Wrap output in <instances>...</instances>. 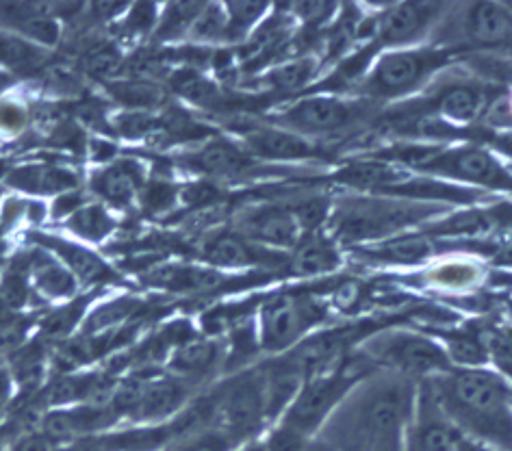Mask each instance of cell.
Masks as SVG:
<instances>
[{
  "mask_svg": "<svg viewBox=\"0 0 512 451\" xmlns=\"http://www.w3.org/2000/svg\"><path fill=\"white\" fill-rule=\"evenodd\" d=\"M419 386L460 434L493 451H512V389L499 373L452 367Z\"/></svg>",
  "mask_w": 512,
  "mask_h": 451,
  "instance_id": "6da1fadb",
  "label": "cell"
},
{
  "mask_svg": "<svg viewBox=\"0 0 512 451\" xmlns=\"http://www.w3.org/2000/svg\"><path fill=\"white\" fill-rule=\"evenodd\" d=\"M417 399V382L382 371L371 373L354 386V391L330 417L326 428L332 434L322 441L339 451H369L382 441L402 438L415 419Z\"/></svg>",
  "mask_w": 512,
  "mask_h": 451,
  "instance_id": "7a4b0ae2",
  "label": "cell"
},
{
  "mask_svg": "<svg viewBox=\"0 0 512 451\" xmlns=\"http://www.w3.org/2000/svg\"><path fill=\"white\" fill-rule=\"evenodd\" d=\"M447 206L356 193L332 202L328 233L345 246H376L393 237L411 233L413 228L430 224L434 217L445 215Z\"/></svg>",
  "mask_w": 512,
  "mask_h": 451,
  "instance_id": "3957f363",
  "label": "cell"
},
{
  "mask_svg": "<svg viewBox=\"0 0 512 451\" xmlns=\"http://www.w3.org/2000/svg\"><path fill=\"white\" fill-rule=\"evenodd\" d=\"M430 44L456 55L476 53L491 59H512V3L478 0L450 5Z\"/></svg>",
  "mask_w": 512,
  "mask_h": 451,
  "instance_id": "277c9868",
  "label": "cell"
},
{
  "mask_svg": "<svg viewBox=\"0 0 512 451\" xmlns=\"http://www.w3.org/2000/svg\"><path fill=\"white\" fill-rule=\"evenodd\" d=\"M456 53L434 44L382 50L371 61L358 96L376 105L413 96L456 61Z\"/></svg>",
  "mask_w": 512,
  "mask_h": 451,
  "instance_id": "5b68a950",
  "label": "cell"
},
{
  "mask_svg": "<svg viewBox=\"0 0 512 451\" xmlns=\"http://www.w3.org/2000/svg\"><path fill=\"white\" fill-rule=\"evenodd\" d=\"M358 354L374 371L391 373V376H400L417 384L443 376L445 371L452 369L441 341L413 330L374 334L363 343Z\"/></svg>",
  "mask_w": 512,
  "mask_h": 451,
  "instance_id": "8992f818",
  "label": "cell"
},
{
  "mask_svg": "<svg viewBox=\"0 0 512 451\" xmlns=\"http://www.w3.org/2000/svg\"><path fill=\"white\" fill-rule=\"evenodd\" d=\"M374 115L376 102L367 98L319 92L293 100L278 111L274 122L319 144L324 139L356 131Z\"/></svg>",
  "mask_w": 512,
  "mask_h": 451,
  "instance_id": "52a82bcc",
  "label": "cell"
},
{
  "mask_svg": "<svg viewBox=\"0 0 512 451\" xmlns=\"http://www.w3.org/2000/svg\"><path fill=\"white\" fill-rule=\"evenodd\" d=\"M324 319V311L306 295H272L259 311L256 332H259L261 352L287 354Z\"/></svg>",
  "mask_w": 512,
  "mask_h": 451,
  "instance_id": "ba28073f",
  "label": "cell"
},
{
  "mask_svg": "<svg viewBox=\"0 0 512 451\" xmlns=\"http://www.w3.org/2000/svg\"><path fill=\"white\" fill-rule=\"evenodd\" d=\"M447 7H450L447 3H430V0L387 5L374 16L371 44L378 48V53L430 44Z\"/></svg>",
  "mask_w": 512,
  "mask_h": 451,
  "instance_id": "9c48e42d",
  "label": "cell"
},
{
  "mask_svg": "<svg viewBox=\"0 0 512 451\" xmlns=\"http://www.w3.org/2000/svg\"><path fill=\"white\" fill-rule=\"evenodd\" d=\"M83 3H29L0 0V31L24 37L37 46L53 50L59 46L63 24L85 16Z\"/></svg>",
  "mask_w": 512,
  "mask_h": 451,
  "instance_id": "30bf717a",
  "label": "cell"
},
{
  "mask_svg": "<svg viewBox=\"0 0 512 451\" xmlns=\"http://www.w3.org/2000/svg\"><path fill=\"white\" fill-rule=\"evenodd\" d=\"M235 233L265 250L291 252L304 237L300 219L291 202H265L246 206L235 217Z\"/></svg>",
  "mask_w": 512,
  "mask_h": 451,
  "instance_id": "8fae6325",
  "label": "cell"
},
{
  "mask_svg": "<svg viewBox=\"0 0 512 451\" xmlns=\"http://www.w3.org/2000/svg\"><path fill=\"white\" fill-rule=\"evenodd\" d=\"M24 239L31 246L44 248L46 252L53 254L81 287L107 289L111 282H118V274L113 272V267L94 248L85 246L81 241H74L72 237H63L57 233H46L42 228H31L24 235Z\"/></svg>",
  "mask_w": 512,
  "mask_h": 451,
  "instance_id": "7c38bea8",
  "label": "cell"
},
{
  "mask_svg": "<svg viewBox=\"0 0 512 451\" xmlns=\"http://www.w3.org/2000/svg\"><path fill=\"white\" fill-rule=\"evenodd\" d=\"M118 423H122V419L109 404H76L46 410L37 423V430L59 445H72L111 432L118 428Z\"/></svg>",
  "mask_w": 512,
  "mask_h": 451,
  "instance_id": "4fadbf2b",
  "label": "cell"
},
{
  "mask_svg": "<svg viewBox=\"0 0 512 451\" xmlns=\"http://www.w3.org/2000/svg\"><path fill=\"white\" fill-rule=\"evenodd\" d=\"M239 141L263 165L304 163L309 159H317L319 152H322V146L317 141L293 133L285 126H278L276 122L246 126L243 131H239Z\"/></svg>",
  "mask_w": 512,
  "mask_h": 451,
  "instance_id": "5bb4252c",
  "label": "cell"
},
{
  "mask_svg": "<svg viewBox=\"0 0 512 451\" xmlns=\"http://www.w3.org/2000/svg\"><path fill=\"white\" fill-rule=\"evenodd\" d=\"M499 96L493 85L471 79H454L437 89L430 100V115L456 128L478 124L486 118L493 100Z\"/></svg>",
  "mask_w": 512,
  "mask_h": 451,
  "instance_id": "9a60e30c",
  "label": "cell"
},
{
  "mask_svg": "<svg viewBox=\"0 0 512 451\" xmlns=\"http://www.w3.org/2000/svg\"><path fill=\"white\" fill-rule=\"evenodd\" d=\"M144 185L146 172L137 159H111L89 174L87 193L109 211H128L139 204Z\"/></svg>",
  "mask_w": 512,
  "mask_h": 451,
  "instance_id": "2e32d148",
  "label": "cell"
},
{
  "mask_svg": "<svg viewBox=\"0 0 512 451\" xmlns=\"http://www.w3.org/2000/svg\"><path fill=\"white\" fill-rule=\"evenodd\" d=\"M187 170L211 180H235L254 174L263 165L241 146L239 139L215 137L191 150L181 159Z\"/></svg>",
  "mask_w": 512,
  "mask_h": 451,
  "instance_id": "e0dca14e",
  "label": "cell"
},
{
  "mask_svg": "<svg viewBox=\"0 0 512 451\" xmlns=\"http://www.w3.org/2000/svg\"><path fill=\"white\" fill-rule=\"evenodd\" d=\"M198 259L207 267L224 272V269H250L256 265H274L278 261V252L256 246V243L235 233L233 228H228L213 230V233L200 239Z\"/></svg>",
  "mask_w": 512,
  "mask_h": 451,
  "instance_id": "ac0fdd59",
  "label": "cell"
},
{
  "mask_svg": "<svg viewBox=\"0 0 512 451\" xmlns=\"http://www.w3.org/2000/svg\"><path fill=\"white\" fill-rule=\"evenodd\" d=\"M3 185L18 196L37 198H57L63 193L81 189V176L76 170L61 163H24L18 167H9Z\"/></svg>",
  "mask_w": 512,
  "mask_h": 451,
  "instance_id": "d6986e66",
  "label": "cell"
},
{
  "mask_svg": "<svg viewBox=\"0 0 512 451\" xmlns=\"http://www.w3.org/2000/svg\"><path fill=\"white\" fill-rule=\"evenodd\" d=\"M24 263H27V274L35 298L44 304H61L72 300L81 291V285L76 278L63 267L53 254L44 248L31 246L22 252Z\"/></svg>",
  "mask_w": 512,
  "mask_h": 451,
  "instance_id": "ffe728a7",
  "label": "cell"
},
{
  "mask_svg": "<svg viewBox=\"0 0 512 451\" xmlns=\"http://www.w3.org/2000/svg\"><path fill=\"white\" fill-rule=\"evenodd\" d=\"M226 347L211 337L196 339L181 343L176 350L168 356V373L174 378H181L183 382L196 386L204 380L213 378L217 369L224 367Z\"/></svg>",
  "mask_w": 512,
  "mask_h": 451,
  "instance_id": "44dd1931",
  "label": "cell"
},
{
  "mask_svg": "<svg viewBox=\"0 0 512 451\" xmlns=\"http://www.w3.org/2000/svg\"><path fill=\"white\" fill-rule=\"evenodd\" d=\"M144 282L148 287L165 293L198 295L220 291L226 285V278L222 276V272H217V269H211L207 265L168 263L150 269L144 276Z\"/></svg>",
  "mask_w": 512,
  "mask_h": 451,
  "instance_id": "7402d4cb",
  "label": "cell"
},
{
  "mask_svg": "<svg viewBox=\"0 0 512 451\" xmlns=\"http://www.w3.org/2000/svg\"><path fill=\"white\" fill-rule=\"evenodd\" d=\"M287 265L293 276H328L332 272H337L341 265L339 243L330 237V233H324V230L304 235L289 252Z\"/></svg>",
  "mask_w": 512,
  "mask_h": 451,
  "instance_id": "603a6c76",
  "label": "cell"
},
{
  "mask_svg": "<svg viewBox=\"0 0 512 451\" xmlns=\"http://www.w3.org/2000/svg\"><path fill=\"white\" fill-rule=\"evenodd\" d=\"M102 293H107V289H89L87 293H76L68 302L55 304V308L37 319V337L53 345L72 339V332L81 330L89 308L100 300Z\"/></svg>",
  "mask_w": 512,
  "mask_h": 451,
  "instance_id": "cb8c5ba5",
  "label": "cell"
},
{
  "mask_svg": "<svg viewBox=\"0 0 512 451\" xmlns=\"http://www.w3.org/2000/svg\"><path fill=\"white\" fill-rule=\"evenodd\" d=\"M484 280V267L473 256H450V259H434L424 282L428 287L443 293H465L480 287Z\"/></svg>",
  "mask_w": 512,
  "mask_h": 451,
  "instance_id": "d4e9b609",
  "label": "cell"
},
{
  "mask_svg": "<svg viewBox=\"0 0 512 451\" xmlns=\"http://www.w3.org/2000/svg\"><path fill=\"white\" fill-rule=\"evenodd\" d=\"M50 50L37 46L24 37L0 31V70L14 79H31L48 70Z\"/></svg>",
  "mask_w": 512,
  "mask_h": 451,
  "instance_id": "484cf974",
  "label": "cell"
},
{
  "mask_svg": "<svg viewBox=\"0 0 512 451\" xmlns=\"http://www.w3.org/2000/svg\"><path fill=\"white\" fill-rule=\"evenodd\" d=\"M61 226L74 241L96 248L102 246L118 230V219L113 217V211H109L105 204L89 198Z\"/></svg>",
  "mask_w": 512,
  "mask_h": 451,
  "instance_id": "4316f807",
  "label": "cell"
},
{
  "mask_svg": "<svg viewBox=\"0 0 512 451\" xmlns=\"http://www.w3.org/2000/svg\"><path fill=\"white\" fill-rule=\"evenodd\" d=\"M367 256L380 263H395V265H424L430 263L437 254V241L430 239L428 233L413 235L406 233L400 237L387 239L376 246L363 248Z\"/></svg>",
  "mask_w": 512,
  "mask_h": 451,
  "instance_id": "83f0119b",
  "label": "cell"
},
{
  "mask_svg": "<svg viewBox=\"0 0 512 451\" xmlns=\"http://www.w3.org/2000/svg\"><path fill=\"white\" fill-rule=\"evenodd\" d=\"M9 371L14 384H18L22 393L40 391L44 382V373L48 367V343L40 337L27 341L16 352L9 354Z\"/></svg>",
  "mask_w": 512,
  "mask_h": 451,
  "instance_id": "f1b7e54d",
  "label": "cell"
},
{
  "mask_svg": "<svg viewBox=\"0 0 512 451\" xmlns=\"http://www.w3.org/2000/svg\"><path fill=\"white\" fill-rule=\"evenodd\" d=\"M441 345L447 354V360H450V365L456 369L489 367V337H484L478 330L460 328L454 332H447Z\"/></svg>",
  "mask_w": 512,
  "mask_h": 451,
  "instance_id": "f546056e",
  "label": "cell"
},
{
  "mask_svg": "<svg viewBox=\"0 0 512 451\" xmlns=\"http://www.w3.org/2000/svg\"><path fill=\"white\" fill-rule=\"evenodd\" d=\"M322 61L317 57H298L278 63L263 76L267 89H274L278 94H296L317 81Z\"/></svg>",
  "mask_w": 512,
  "mask_h": 451,
  "instance_id": "4dcf8cb0",
  "label": "cell"
},
{
  "mask_svg": "<svg viewBox=\"0 0 512 451\" xmlns=\"http://www.w3.org/2000/svg\"><path fill=\"white\" fill-rule=\"evenodd\" d=\"M202 3H170L163 5L159 11L157 29L152 33V40L157 44H178L187 42V35L194 27Z\"/></svg>",
  "mask_w": 512,
  "mask_h": 451,
  "instance_id": "1f68e13d",
  "label": "cell"
},
{
  "mask_svg": "<svg viewBox=\"0 0 512 451\" xmlns=\"http://www.w3.org/2000/svg\"><path fill=\"white\" fill-rule=\"evenodd\" d=\"M189 44L220 46L228 44V16L220 3H202L198 16L187 35Z\"/></svg>",
  "mask_w": 512,
  "mask_h": 451,
  "instance_id": "d6a6232c",
  "label": "cell"
},
{
  "mask_svg": "<svg viewBox=\"0 0 512 451\" xmlns=\"http://www.w3.org/2000/svg\"><path fill=\"white\" fill-rule=\"evenodd\" d=\"M224 7L228 16V44L246 42L270 14L267 3H246V0H241V3H226Z\"/></svg>",
  "mask_w": 512,
  "mask_h": 451,
  "instance_id": "836d02e7",
  "label": "cell"
},
{
  "mask_svg": "<svg viewBox=\"0 0 512 451\" xmlns=\"http://www.w3.org/2000/svg\"><path fill=\"white\" fill-rule=\"evenodd\" d=\"M113 98L120 102L122 107L133 111H144L161 107L163 92L161 87L146 83V81H122V83H109Z\"/></svg>",
  "mask_w": 512,
  "mask_h": 451,
  "instance_id": "e575fe53",
  "label": "cell"
},
{
  "mask_svg": "<svg viewBox=\"0 0 512 451\" xmlns=\"http://www.w3.org/2000/svg\"><path fill=\"white\" fill-rule=\"evenodd\" d=\"M159 5H128L122 18L115 22L120 37L124 40H139L155 33L159 22Z\"/></svg>",
  "mask_w": 512,
  "mask_h": 451,
  "instance_id": "d590c367",
  "label": "cell"
},
{
  "mask_svg": "<svg viewBox=\"0 0 512 451\" xmlns=\"http://www.w3.org/2000/svg\"><path fill=\"white\" fill-rule=\"evenodd\" d=\"M33 122V111L27 100H22L14 92L0 98V137L16 139Z\"/></svg>",
  "mask_w": 512,
  "mask_h": 451,
  "instance_id": "8d00e7d4",
  "label": "cell"
},
{
  "mask_svg": "<svg viewBox=\"0 0 512 451\" xmlns=\"http://www.w3.org/2000/svg\"><path fill=\"white\" fill-rule=\"evenodd\" d=\"M235 447L239 445L228 434L209 428L181 438L165 451H233Z\"/></svg>",
  "mask_w": 512,
  "mask_h": 451,
  "instance_id": "74e56055",
  "label": "cell"
},
{
  "mask_svg": "<svg viewBox=\"0 0 512 451\" xmlns=\"http://www.w3.org/2000/svg\"><path fill=\"white\" fill-rule=\"evenodd\" d=\"M85 70L92 72L96 76H109L113 70H118L120 66V50L113 44H100L92 46L85 50Z\"/></svg>",
  "mask_w": 512,
  "mask_h": 451,
  "instance_id": "f35d334b",
  "label": "cell"
},
{
  "mask_svg": "<svg viewBox=\"0 0 512 451\" xmlns=\"http://www.w3.org/2000/svg\"><path fill=\"white\" fill-rule=\"evenodd\" d=\"M14 378H11L9 367L0 360V408H5L11 402V395H14Z\"/></svg>",
  "mask_w": 512,
  "mask_h": 451,
  "instance_id": "ab89813d",
  "label": "cell"
},
{
  "mask_svg": "<svg viewBox=\"0 0 512 451\" xmlns=\"http://www.w3.org/2000/svg\"><path fill=\"white\" fill-rule=\"evenodd\" d=\"M369 451H406V436L391 438V441H382L371 447Z\"/></svg>",
  "mask_w": 512,
  "mask_h": 451,
  "instance_id": "60d3db41",
  "label": "cell"
},
{
  "mask_svg": "<svg viewBox=\"0 0 512 451\" xmlns=\"http://www.w3.org/2000/svg\"><path fill=\"white\" fill-rule=\"evenodd\" d=\"M18 83H20V81L14 79V76L0 70V98L7 96L9 92H14V87H16Z\"/></svg>",
  "mask_w": 512,
  "mask_h": 451,
  "instance_id": "b9f144b4",
  "label": "cell"
},
{
  "mask_svg": "<svg viewBox=\"0 0 512 451\" xmlns=\"http://www.w3.org/2000/svg\"><path fill=\"white\" fill-rule=\"evenodd\" d=\"M460 451H493V449H489L486 445L476 443V441H471V438L463 436V438H460Z\"/></svg>",
  "mask_w": 512,
  "mask_h": 451,
  "instance_id": "7bdbcfd3",
  "label": "cell"
},
{
  "mask_svg": "<svg viewBox=\"0 0 512 451\" xmlns=\"http://www.w3.org/2000/svg\"><path fill=\"white\" fill-rule=\"evenodd\" d=\"M233 451H265V445H263V438H252V441L248 443H241L239 447H235Z\"/></svg>",
  "mask_w": 512,
  "mask_h": 451,
  "instance_id": "ee69618b",
  "label": "cell"
},
{
  "mask_svg": "<svg viewBox=\"0 0 512 451\" xmlns=\"http://www.w3.org/2000/svg\"><path fill=\"white\" fill-rule=\"evenodd\" d=\"M311 451H339V449H335V447L324 443V441H315V445H313Z\"/></svg>",
  "mask_w": 512,
  "mask_h": 451,
  "instance_id": "f6af8a7d",
  "label": "cell"
},
{
  "mask_svg": "<svg viewBox=\"0 0 512 451\" xmlns=\"http://www.w3.org/2000/svg\"><path fill=\"white\" fill-rule=\"evenodd\" d=\"M506 111H508V118L512 120V92L506 94Z\"/></svg>",
  "mask_w": 512,
  "mask_h": 451,
  "instance_id": "bcb514c9",
  "label": "cell"
},
{
  "mask_svg": "<svg viewBox=\"0 0 512 451\" xmlns=\"http://www.w3.org/2000/svg\"><path fill=\"white\" fill-rule=\"evenodd\" d=\"M7 170H9V167H5V161H3V159H0V180H3V178H5Z\"/></svg>",
  "mask_w": 512,
  "mask_h": 451,
  "instance_id": "7dc6e473",
  "label": "cell"
},
{
  "mask_svg": "<svg viewBox=\"0 0 512 451\" xmlns=\"http://www.w3.org/2000/svg\"><path fill=\"white\" fill-rule=\"evenodd\" d=\"M341 451H358V449H341Z\"/></svg>",
  "mask_w": 512,
  "mask_h": 451,
  "instance_id": "c3c4849f",
  "label": "cell"
}]
</instances>
